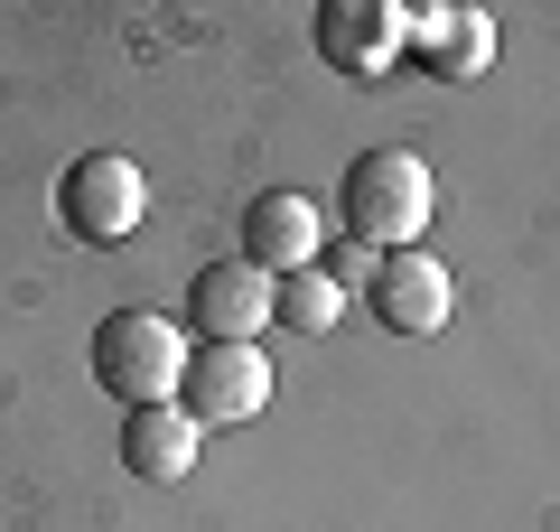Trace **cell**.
I'll use <instances>...</instances> for the list:
<instances>
[{"mask_svg": "<svg viewBox=\"0 0 560 532\" xmlns=\"http://www.w3.org/2000/svg\"><path fill=\"white\" fill-rule=\"evenodd\" d=\"M187 327L160 309H113L94 327V383L121 402V412H150V402H178L187 383Z\"/></svg>", "mask_w": 560, "mask_h": 532, "instance_id": "obj_1", "label": "cell"}, {"mask_svg": "<svg viewBox=\"0 0 560 532\" xmlns=\"http://www.w3.org/2000/svg\"><path fill=\"white\" fill-rule=\"evenodd\" d=\"M430 216H440V187H430V169H420L411 150H364L355 169H346V234L355 243L411 253V243L430 234Z\"/></svg>", "mask_w": 560, "mask_h": 532, "instance_id": "obj_2", "label": "cell"}, {"mask_svg": "<svg viewBox=\"0 0 560 532\" xmlns=\"http://www.w3.org/2000/svg\"><path fill=\"white\" fill-rule=\"evenodd\" d=\"M57 216H66V234H84V243H131V224L150 216V177L121 150H84L75 169L57 177Z\"/></svg>", "mask_w": 560, "mask_h": 532, "instance_id": "obj_3", "label": "cell"}, {"mask_svg": "<svg viewBox=\"0 0 560 532\" xmlns=\"http://www.w3.org/2000/svg\"><path fill=\"white\" fill-rule=\"evenodd\" d=\"M271 402V355L261 346H197L187 355V383H178V412L197 430H234Z\"/></svg>", "mask_w": 560, "mask_h": 532, "instance_id": "obj_4", "label": "cell"}, {"mask_svg": "<svg viewBox=\"0 0 560 532\" xmlns=\"http://www.w3.org/2000/svg\"><path fill=\"white\" fill-rule=\"evenodd\" d=\"M318 243H327L318 206H308V197H290V187H271V197H253V206H243V262H253L261 280L318 271Z\"/></svg>", "mask_w": 560, "mask_h": 532, "instance_id": "obj_5", "label": "cell"}, {"mask_svg": "<svg viewBox=\"0 0 560 532\" xmlns=\"http://www.w3.org/2000/svg\"><path fill=\"white\" fill-rule=\"evenodd\" d=\"M187 309H197L206 346H253V336L271 327V280H261L253 262H206L197 290H187Z\"/></svg>", "mask_w": 560, "mask_h": 532, "instance_id": "obj_6", "label": "cell"}, {"mask_svg": "<svg viewBox=\"0 0 560 532\" xmlns=\"http://www.w3.org/2000/svg\"><path fill=\"white\" fill-rule=\"evenodd\" d=\"M374 317L393 336H440L448 327V309H458V290H448V271L430 253H383V271H374Z\"/></svg>", "mask_w": 560, "mask_h": 532, "instance_id": "obj_7", "label": "cell"}, {"mask_svg": "<svg viewBox=\"0 0 560 532\" xmlns=\"http://www.w3.org/2000/svg\"><path fill=\"white\" fill-rule=\"evenodd\" d=\"M318 57L337 76H383L401 57V10L393 0H327L318 10Z\"/></svg>", "mask_w": 560, "mask_h": 532, "instance_id": "obj_8", "label": "cell"}, {"mask_svg": "<svg viewBox=\"0 0 560 532\" xmlns=\"http://www.w3.org/2000/svg\"><path fill=\"white\" fill-rule=\"evenodd\" d=\"M197 420L178 412V402H150V412L121 420V458H131V476H150V486H178L187 467H197Z\"/></svg>", "mask_w": 560, "mask_h": 532, "instance_id": "obj_9", "label": "cell"}, {"mask_svg": "<svg viewBox=\"0 0 560 532\" xmlns=\"http://www.w3.org/2000/svg\"><path fill=\"white\" fill-rule=\"evenodd\" d=\"M486 57H495V20H486V10H448L440 38L420 47V66H440L448 84H477V76H486Z\"/></svg>", "mask_w": 560, "mask_h": 532, "instance_id": "obj_10", "label": "cell"}, {"mask_svg": "<svg viewBox=\"0 0 560 532\" xmlns=\"http://www.w3.org/2000/svg\"><path fill=\"white\" fill-rule=\"evenodd\" d=\"M271 317H280V327H300V336H327L346 317V290L327 271H290V280H271Z\"/></svg>", "mask_w": 560, "mask_h": 532, "instance_id": "obj_11", "label": "cell"}, {"mask_svg": "<svg viewBox=\"0 0 560 532\" xmlns=\"http://www.w3.org/2000/svg\"><path fill=\"white\" fill-rule=\"evenodd\" d=\"M318 271H327V280H337V290H355V280H364V290H374V271H383V253H374V243H355V234H346V243H337V253H327V262H318Z\"/></svg>", "mask_w": 560, "mask_h": 532, "instance_id": "obj_12", "label": "cell"}]
</instances>
